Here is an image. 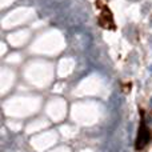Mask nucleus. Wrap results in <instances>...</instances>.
Listing matches in <instances>:
<instances>
[{
    "instance_id": "obj_1",
    "label": "nucleus",
    "mask_w": 152,
    "mask_h": 152,
    "mask_svg": "<svg viewBox=\"0 0 152 152\" xmlns=\"http://www.w3.org/2000/svg\"><path fill=\"white\" fill-rule=\"evenodd\" d=\"M64 43L61 39V35L56 31H51L36 40L34 45V52L40 53H58L63 48Z\"/></svg>"
},
{
    "instance_id": "obj_2",
    "label": "nucleus",
    "mask_w": 152,
    "mask_h": 152,
    "mask_svg": "<svg viewBox=\"0 0 152 152\" xmlns=\"http://www.w3.org/2000/svg\"><path fill=\"white\" fill-rule=\"evenodd\" d=\"M39 107V102L36 99H13L12 102H8L5 105L7 113H12L13 116H27L28 113L34 112Z\"/></svg>"
},
{
    "instance_id": "obj_3",
    "label": "nucleus",
    "mask_w": 152,
    "mask_h": 152,
    "mask_svg": "<svg viewBox=\"0 0 152 152\" xmlns=\"http://www.w3.org/2000/svg\"><path fill=\"white\" fill-rule=\"evenodd\" d=\"M51 67L45 63H37L27 68L26 76L31 83L36 86H47L51 80Z\"/></svg>"
},
{
    "instance_id": "obj_4",
    "label": "nucleus",
    "mask_w": 152,
    "mask_h": 152,
    "mask_svg": "<svg viewBox=\"0 0 152 152\" xmlns=\"http://www.w3.org/2000/svg\"><path fill=\"white\" fill-rule=\"evenodd\" d=\"M72 115H74V119H76L79 123L91 124L97 119V110H96V107L91 105V103L79 104L76 107H74Z\"/></svg>"
},
{
    "instance_id": "obj_5",
    "label": "nucleus",
    "mask_w": 152,
    "mask_h": 152,
    "mask_svg": "<svg viewBox=\"0 0 152 152\" xmlns=\"http://www.w3.org/2000/svg\"><path fill=\"white\" fill-rule=\"evenodd\" d=\"M32 15V11L28 8H19V10L13 11V12L8 13V16H5L3 19V27L4 28H12L19 24L27 21Z\"/></svg>"
},
{
    "instance_id": "obj_6",
    "label": "nucleus",
    "mask_w": 152,
    "mask_h": 152,
    "mask_svg": "<svg viewBox=\"0 0 152 152\" xmlns=\"http://www.w3.org/2000/svg\"><path fill=\"white\" fill-rule=\"evenodd\" d=\"M47 112L53 120H60L66 113V102L61 99H55L50 103Z\"/></svg>"
},
{
    "instance_id": "obj_7",
    "label": "nucleus",
    "mask_w": 152,
    "mask_h": 152,
    "mask_svg": "<svg viewBox=\"0 0 152 152\" xmlns=\"http://www.w3.org/2000/svg\"><path fill=\"white\" fill-rule=\"evenodd\" d=\"M55 142H56L55 132H47V134L40 135V136L35 137L34 140H31V143H34L35 148H36L37 151H43V150H45V148L51 147Z\"/></svg>"
},
{
    "instance_id": "obj_8",
    "label": "nucleus",
    "mask_w": 152,
    "mask_h": 152,
    "mask_svg": "<svg viewBox=\"0 0 152 152\" xmlns=\"http://www.w3.org/2000/svg\"><path fill=\"white\" fill-rule=\"evenodd\" d=\"M28 31H26V29H21V31H18L15 32V34L10 35L8 36V42H10V44L15 45V47H19V45L24 44V43L28 40Z\"/></svg>"
},
{
    "instance_id": "obj_9",
    "label": "nucleus",
    "mask_w": 152,
    "mask_h": 152,
    "mask_svg": "<svg viewBox=\"0 0 152 152\" xmlns=\"http://www.w3.org/2000/svg\"><path fill=\"white\" fill-rule=\"evenodd\" d=\"M94 77H89L88 80H84L83 83L80 84L79 89H80L81 94H94V92L97 91L99 88V83L96 80H92Z\"/></svg>"
},
{
    "instance_id": "obj_10",
    "label": "nucleus",
    "mask_w": 152,
    "mask_h": 152,
    "mask_svg": "<svg viewBox=\"0 0 152 152\" xmlns=\"http://www.w3.org/2000/svg\"><path fill=\"white\" fill-rule=\"evenodd\" d=\"M74 66L75 63L72 59H63L60 61V64H59V75L60 76L69 75L72 72V69H74Z\"/></svg>"
},
{
    "instance_id": "obj_11",
    "label": "nucleus",
    "mask_w": 152,
    "mask_h": 152,
    "mask_svg": "<svg viewBox=\"0 0 152 152\" xmlns=\"http://www.w3.org/2000/svg\"><path fill=\"white\" fill-rule=\"evenodd\" d=\"M12 81H13V74L11 72L8 77H5V72L3 69V74H1V88H3V92L7 91L8 87L12 86Z\"/></svg>"
},
{
    "instance_id": "obj_12",
    "label": "nucleus",
    "mask_w": 152,
    "mask_h": 152,
    "mask_svg": "<svg viewBox=\"0 0 152 152\" xmlns=\"http://www.w3.org/2000/svg\"><path fill=\"white\" fill-rule=\"evenodd\" d=\"M61 132H63L64 135H66L67 137H71L72 135H74V132H75V129H71L69 127H64L63 129H61Z\"/></svg>"
},
{
    "instance_id": "obj_13",
    "label": "nucleus",
    "mask_w": 152,
    "mask_h": 152,
    "mask_svg": "<svg viewBox=\"0 0 152 152\" xmlns=\"http://www.w3.org/2000/svg\"><path fill=\"white\" fill-rule=\"evenodd\" d=\"M13 0H1V7H7L8 4H11Z\"/></svg>"
},
{
    "instance_id": "obj_14",
    "label": "nucleus",
    "mask_w": 152,
    "mask_h": 152,
    "mask_svg": "<svg viewBox=\"0 0 152 152\" xmlns=\"http://www.w3.org/2000/svg\"><path fill=\"white\" fill-rule=\"evenodd\" d=\"M51 152H69L67 148H64V147H61V148H56V150H53V151H51Z\"/></svg>"
},
{
    "instance_id": "obj_15",
    "label": "nucleus",
    "mask_w": 152,
    "mask_h": 152,
    "mask_svg": "<svg viewBox=\"0 0 152 152\" xmlns=\"http://www.w3.org/2000/svg\"><path fill=\"white\" fill-rule=\"evenodd\" d=\"M131 1H139V0H131Z\"/></svg>"
}]
</instances>
